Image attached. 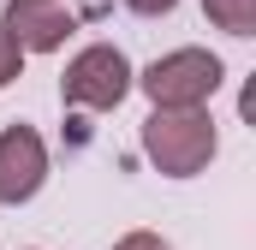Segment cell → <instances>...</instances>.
Instances as JSON below:
<instances>
[{"instance_id": "1", "label": "cell", "mask_w": 256, "mask_h": 250, "mask_svg": "<svg viewBox=\"0 0 256 250\" xmlns=\"http://www.w3.org/2000/svg\"><path fill=\"white\" fill-rule=\"evenodd\" d=\"M220 149V131L208 120V108H155L143 120V155L167 173V179H196Z\"/></svg>"}, {"instance_id": "2", "label": "cell", "mask_w": 256, "mask_h": 250, "mask_svg": "<svg viewBox=\"0 0 256 250\" xmlns=\"http://www.w3.org/2000/svg\"><path fill=\"white\" fill-rule=\"evenodd\" d=\"M131 84H137V72H131L126 48H114V42H90V48H78L60 72V102L66 108H78V114H114L120 102L131 96Z\"/></svg>"}, {"instance_id": "3", "label": "cell", "mask_w": 256, "mask_h": 250, "mask_svg": "<svg viewBox=\"0 0 256 250\" xmlns=\"http://www.w3.org/2000/svg\"><path fill=\"white\" fill-rule=\"evenodd\" d=\"M226 84V66L208 48H173L149 66L131 90H143L155 108H208V96Z\"/></svg>"}, {"instance_id": "4", "label": "cell", "mask_w": 256, "mask_h": 250, "mask_svg": "<svg viewBox=\"0 0 256 250\" xmlns=\"http://www.w3.org/2000/svg\"><path fill=\"white\" fill-rule=\"evenodd\" d=\"M48 185V143L36 125H0V202L18 208Z\"/></svg>"}, {"instance_id": "5", "label": "cell", "mask_w": 256, "mask_h": 250, "mask_svg": "<svg viewBox=\"0 0 256 250\" xmlns=\"http://www.w3.org/2000/svg\"><path fill=\"white\" fill-rule=\"evenodd\" d=\"M0 24L12 30V42L24 54H60L78 30V6L72 0H6Z\"/></svg>"}, {"instance_id": "6", "label": "cell", "mask_w": 256, "mask_h": 250, "mask_svg": "<svg viewBox=\"0 0 256 250\" xmlns=\"http://www.w3.org/2000/svg\"><path fill=\"white\" fill-rule=\"evenodd\" d=\"M202 12L226 36H256V0H202Z\"/></svg>"}, {"instance_id": "7", "label": "cell", "mask_w": 256, "mask_h": 250, "mask_svg": "<svg viewBox=\"0 0 256 250\" xmlns=\"http://www.w3.org/2000/svg\"><path fill=\"white\" fill-rule=\"evenodd\" d=\"M18 72H24V48H18V42H12V30L0 24V90H6Z\"/></svg>"}, {"instance_id": "8", "label": "cell", "mask_w": 256, "mask_h": 250, "mask_svg": "<svg viewBox=\"0 0 256 250\" xmlns=\"http://www.w3.org/2000/svg\"><path fill=\"white\" fill-rule=\"evenodd\" d=\"M114 250H173V244H167L161 232H149V226H137V232H126V238H120Z\"/></svg>"}, {"instance_id": "9", "label": "cell", "mask_w": 256, "mask_h": 250, "mask_svg": "<svg viewBox=\"0 0 256 250\" xmlns=\"http://www.w3.org/2000/svg\"><path fill=\"white\" fill-rule=\"evenodd\" d=\"M179 0H126V12H137V18H167Z\"/></svg>"}]
</instances>
